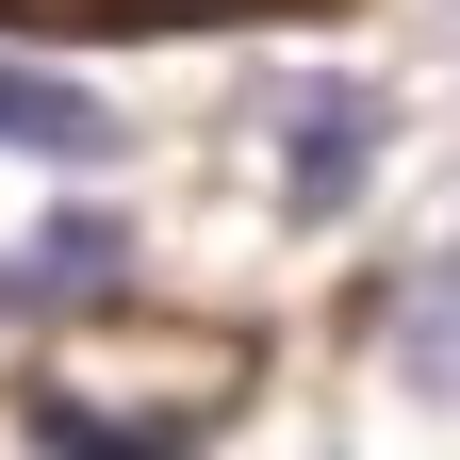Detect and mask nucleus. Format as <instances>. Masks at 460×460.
Returning <instances> with one entry per match:
<instances>
[{
  "label": "nucleus",
  "instance_id": "20e7f679",
  "mask_svg": "<svg viewBox=\"0 0 460 460\" xmlns=\"http://www.w3.org/2000/svg\"><path fill=\"white\" fill-rule=\"evenodd\" d=\"M214 411H148V428H115V411H66V394H33V460H198Z\"/></svg>",
  "mask_w": 460,
  "mask_h": 460
},
{
  "label": "nucleus",
  "instance_id": "7ed1b4c3",
  "mask_svg": "<svg viewBox=\"0 0 460 460\" xmlns=\"http://www.w3.org/2000/svg\"><path fill=\"white\" fill-rule=\"evenodd\" d=\"M0 148H49V164H83V148H115V115H99L66 66H17V49H0Z\"/></svg>",
  "mask_w": 460,
  "mask_h": 460
},
{
  "label": "nucleus",
  "instance_id": "f03ea898",
  "mask_svg": "<svg viewBox=\"0 0 460 460\" xmlns=\"http://www.w3.org/2000/svg\"><path fill=\"white\" fill-rule=\"evenodd\" d=\"M115 263H132V247H115V214H49L33 247L0 263V329H17V313H83V296H115Z\"/></svg>",
  "mask_w": 460,
  "mask_h": 460
},
{
  "label": "nucleus",
  "instance_id": "f257e3e1",
  "mask_svg": "<svg viewBox=\"0 0 460 460\" xmlns=\"http://www.w3.org/2000/svg\"><path fill=\"white\" fill-rule=\"evenodd\" d=\"M263 132H279V214H345L378 181V83H279Z\"/></svg>",
  "mask_w": 460,
  "mask_h": 460
}]
</instances>
